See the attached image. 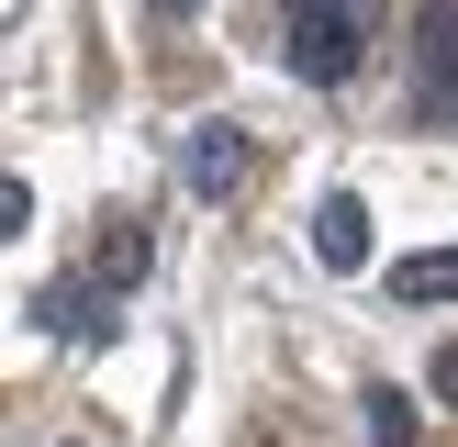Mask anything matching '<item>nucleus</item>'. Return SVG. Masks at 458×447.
Returning <instances> with one entry per match:
<instances>
[{"label":"nucleus","mask_w":458,"mask_h":447,"mask_svg":"<svg viewBox=\"0 0 458 447\" xmlns=\"http://www.w3.org/2000/svg\"><path fill=\"white\" fill-rule=\"evenodd\" d=\"M358 45H369V0H280V67L313 89L358 79Z\"/></svg>","instance_id":"1"},{"label":"nucleus","mask_w":458,"mask_h":447,"mask_svg":"<svg viewBox=\"0 0 458 447\" xmlns=\"http://www.w3.org/2000/svg\"><path fill=\"white\" fill-rule=\"evenodd\" d=\"M414 112L458 123V0H414Z\"/></svg>","instance_id":"2"},{"label":"nucleus","mask_w":458,"mask_h":447,"mask_svg":"<svg viewBox=\"0 0 458 447\" xmlns=\"http://www.w3.org/2000/svg\"><path fill=\"white\" fill-rule=\"evenodd\" d=\"M179 179H191L201 201H235V190H246V134H235V123H191V146H179Z\"/></svg>","instance_id":"3"},{"label":"nucleus","mask_w":458,"mask_h":447,"mask_svg":"<svg viewBox=\"0 0 458 447\" xmlns=\"http://www.w3.org/2000/svg\"><path fill=\"white\" fill-rule=\"evenodd\" d=\"M313 257H325L335 280L369 268V201H358V190H325V201H313Z\"/></svg>","instance_id":"4"},{"label":"nucleus","mask_w":458,"mask_h":447,"mask_svg":"<svg viewBox=\"0 0 458 447\" xmlns=\"http://www.w3.org/2000/svg\"><path fill=\"white\" fill-rule=\"evenodd\" d=\"M392 302H458V246H425V257H392Z\"/></svg>","instance_id":"5"},{"label":"nucleus","mask_w":458,"mask_h":447,"mask_svg":"<svg viewBox=\"0 0 458 447\" xmlns=\"http://www.w3.org/2000/svg\"><path fill=\"white\" fill-rule=\"evenodd\" d=\"M89 280H101V291H134V280H146V235H134V224H112V235L89 246Z\"/></svg>","instance_id":"6"},{"label":"nucleus","mask_w":458,"mask_h":447,"mask_svg":"<svg viewBox=\"0 0 458 447\" xmlns=\"http://www.w3.org/2000/svg\"><path fill=\"white\" fill-rule=\"evenodd\" d=\"M369 447H425V425H414L403 392H369Z\"/></svg>","instance_id":"7"},{"label":"nucleus","mask_w":458,"mask_h":447,"mask_svg":"<svg viewBox=\"0 0 458 447\" xmlns=\"http://www.w3.org/2000/svg\"><path fill=\"white\" fill-rule=\"evenodd\" d=\"M425 380H437V392L458 402V347H437V369H425Z\"/></svg>","instance_id":"8"},{"label":"nucleus","mask_w":458,"mask_h":447,"mask_svg":"<svg viewBox=\"0 0 458 447\" xmlns=\"http://www.w3.org/2000/svg\"><path fill=\"white\" fill-rule=\"evenodd\" d=\"M157 12H191V0H157Z\"/></svg>","instance_id":"9"}]
</instances>
